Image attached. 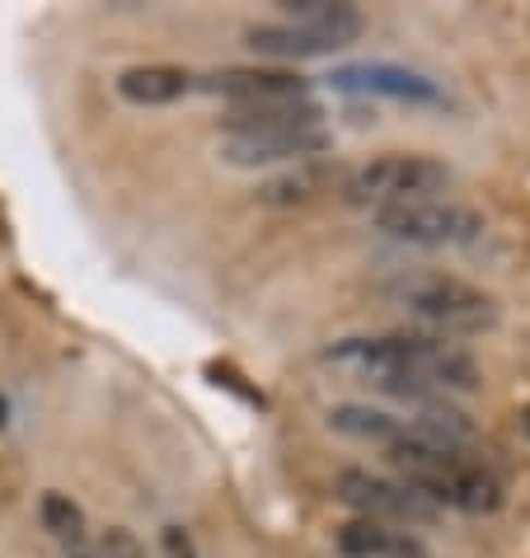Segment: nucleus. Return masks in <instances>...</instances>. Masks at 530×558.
I'll list each match as a JSON object with an SVG mask.
<instances>
[{
	"instance_id": "obj_11",
	"label": "nucleus",
	"mask_w": 530,
	"mask_h": 558,
	"mask_svg": "<svg viewBox=\"0 0 530 558\" xmlns=\"http://www.w3.org/2000/svg\"><path fill=\"white\" fill-rule=\"evenodd\" d=\"M338 554L342 558H418V545L409 535H399V531H389V525L381 521H348L338 531Z\"/></svg>"
},
{
	"instance_id": "obj_2",
	"label": "nucleus",
	"mask_w": 530,
	"mask_h": 558,
	"mask_svg": "<svg viewBox=\"0 0 530 558\" xmlns=\"http://www.w3.org/2000/svg\"><path fill=\"white\" fill-rule=\"evenodd\" d=\"M282 24H254L249 48L263 57H324L362 38V10L329 0H282Z\"/></svg>"
},
{
	"instance_id": "obj_12",
	"label": "nucleus",
	"mask_w": 530,
	"mask_h": 558,
	"mask_svg": "<svg viewBox=\"0 0 530 558\" xmlns=\"http://www.w3.org/2000/svg\"><path fill=\"white\" fill-rule=\"evenodd\" d=\"M338 85L348 89H376V95H395V99H418V104H436L442 89H436L427 75L413 71H395V66H362V71H338Z\"/></svg>"
},
{
	"instance_id": "obj_5",
	"label": "nucleus",
	"mask_w": 530,
	"mask_h": 558,
	"mask_svg": "<svg viewBox=\"0 0 530 558\" xmlns=\"http://www.w3.org/2000/svg\"><path fill=\"white\" fill-rule=\"evenodd\" d=\"M376 230L399 244H418V250H465V244L483 240V216L460 203H403L376 211Z\"/></svg>"
},
{
	"instance_id": "obj_6",
	"label": "nucleus",
	"mask_w": 530,
	"mask_h": 558,
	"mask_svg": "<svg viewBox=\"0 0 530 558\" xmlns=\"http://www.w3.org/2000/svg\"><path fill=\"white\" fill-rule=\"evenodd\" d=\"M334 493H338V502H348L362 521H381V525L436 517V507L423 498V493H413L409 484H399V478H381L371 470H338Z\"/></svg>"
},
{
	"instance_id": "obj_9",
	"label": "nucleus",
	"mask_w": 530,
	"mask_h": 558,
	"mask_svg": "<svg viewBox=\"0 0 530 558\" xmlns=\"http://www.w3.org/2000/svg\"><path fill=\"white\" fill-rule=\"evenodd\" d=\"M287 128H320L315 99H287V104H258V108H230L226 136L240 132H287Z\"/></svg>"
},
{
	"instance_id": "obj_19",
	"label": "nucleus",
	"mask_w": 530,
	"mask_h": 558,
	"mask_svg": "<svg viewBox=\"0 0 530 558\" xmlns=\"http://www.w3.org/2000/svg\"><path fill=\"white\" fill-rule=\"evenodd\" d=\"M5 417H10V404H5V399H0V427H5Z\"/></svg>"
},
{
	"instance_id": "obj_8",
	"label": "nucleus",
	"mask_w": 530,
	"mask_h": 558,
	"mask_svg": "<svg viewBox=\"0 0 530 558\" xmlns=\"http://www.w3.org/2000/svg\"><path fill=\"white\" fill-rule=\"evenodd\" d=\"M212 95L230 99L236 108H258V104H287V99H310V81L296 71H254V66H230L202 81Z\"/></svg>"
},
{
	"instance_id": "obj_17",
	"label": "nucleus",
	"mask_w": 530,
	"mask_h": 558,
	"mask_svg": "<svg viewBox=\"0 0 530 558\" xmlns=\"http://www.w3.org/2000/svg\"><path fill=\"white\" fill-rule=\"evenodd\" d=\"M104 558H142V549H136V539L128 531H108L104 539Z\"/></svg>"
},
{
	"instance_id": "obj_15",
	"label": "nucleus",
	"mask_w": 530,
	"mask_h": 558,
	"mask_svg": "<svg viewBox=\"0 0 530 558\" xmlns=\"http://www.w3.org/2000/svg\"><path fill=\"white\" fill-rule=\"evenodd\" d=\"M38 521H43V531H52L57 539H67V545H81V535H85V511L75 507L67 493H43Z\"/></svg>"
},
{
	"instance_id": "obj_18",
	"label": "nucleus",
	"mask_w": 530,
	"mask_h": 558,
	"mask_svg": "<svg viewBox=\"0 0 530 558\" xmlns=\"http://www.w3.org/2000/svg\"><path fill=\"white\" fill-rule=\"evenodd\" d=\"M71 558H95V554H89L85 545H71Z\"/></svg>"
},
{
	"instance_id": "obj_3",
	"label": "nucleus",
	"mask_w": 530,
	"mask_h": 558,
	"mask_svg": "<svg viewBox=\"0 0 530 558\" xmlns=\"http://www.w3.org/2000/svg\"><path fill=\"white\" fill-rule=\"evenodd\" d=\"M389 301L403 305L413 319H423L436 333H483L497 324V301L483 296L479 287L460 282V277H436V272L399 277V282H389Z\"/></svg>"
},
{
	"instance_id": "obj_7",
	"label": "nucleus",
	"mask_w": 530,
	"mask_h": 558,
	"mask_svg": "<svg viewBox=\"0 0 530 558\" xmlns=\"http://www.w3.org/2000/svg\"><path fill=\"white\" fill-rule=\"evenodd\" d=\"M329 132L324 128H287V132H240V136H221V155L236 169H268V165H310L329 150Z\"/></svg>"
},
{
	"instance_id": "obj_13",
	"label": "nucleus",
	"mask_w": 530,
	"mask_h": 558,
	"mask_svg": "<svg viewBox=\"0 0 530 558\" xmlns=\"http://www.w3.org/2000/svg\"><path fill=\"white\" fill-rule=\"evenodd\" d=\"M329 427L338 432V437L371 441V446H395L403 437V417L385 413V409H371V404H338V409H329Z\"/></svg>"
},
{
	"instance_id": "obj_10",
	"label": "nucleus",
	"mask_w": 530,
	"mask_h": 558,
	"mask_svg": "<svg viewBox=\"0 0 530 558\" xmlns=\"http://www.w3.org/2000/svg\"><path fill=\"white\" fill-rule=\"evenodd\" d=\"M193 89V75L179 71V66H132L118 75V95L128 104H142V108H160V104H174Z\"/></svg>"
},
{
	"instance_id": "obj_14",
	"label": "nucleus",
	"mask_w": 530,
	"mask_h": 558,
	"mask_svg": "<svg viewBox=\"0 0 530 558\" xmlns=\"http://www.w3.org/2000/svg\"><path fill=\"white\" fill-rule=\"evenodd\" d=\"M329 165H320V160H310V165H296L287 169V174H277L268 179L258 189V203H268V207H296V203H310V197H320L324 189H329Z\"/></svg>"
},
{
	"instance_id": "obj_4",
	"label": "nucleus",
	"mask_w": 530,
	"mask_h": 558,
	"mask_svg": "<svg viewBox=\"0 0 530 558\" xmlns=\"http://www.w3.org/2000/svg\"><path fill=\"white\" fill-rule=\"evenodd\" d=\"M450 189V169L432 155H381L352 169L342 179V197L352 207H403V203H432L436 193Z\"/></svg>"
},
{
	"instance_id": "obj_16",
	"label": "nucleus",
	"mask_w": 530,
	"mask_h": 558,
	"mask_svg": "<svg viewBox=\"0 0 530 558\" xmlns=\"http://www.w3.org/2000/svg\"><path fill=\"white\" fill-rule=\"evenodd\" d=\"M160 549H165V558H197V545H193V535L183 531V525H165Z\"/></svg>"
},
{
	"instance_id": "obj_1",
	"label": "nucleus",
	"mask_w": 530,
	"mask_h": 558,
	"mask_svg": "<svg viewBox=\"0 0 530 558\" xmlns=\"http://www.w3.org/2000/svg\"><path fill=\"white\" fill-rule=\"evenodd\" d=\"M329 362L357 371L371 385L399 399H427L446 390H479V366L470 352H460L446 338H348L329 348Z\"/></svg>"
}]
</instances>
